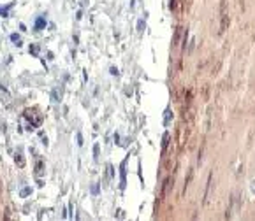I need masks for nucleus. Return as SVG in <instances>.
<instances>
[{
  "mask_svg": "<svg viewBox=\"0 0 255 221\" xmlns=\"http://www.w3.org/2000/svg\"><path fill=\"white\" fill-rule=\"evenodd\" d=\"M11 40H12V42H16V46H21V39H20V35L12 34V35H11Z\"/></svg>",
  "mask_w": 255,
  "mask_h": 221,
  "instance_id": "2",
  "label": "nucleus"
},
{
  "mask_svg": "<svg viewBox=\"0 0 255 221\" xmlns=\"http://www.w3.org/2000/svg\"><path fill=\"white\" fill-rule=\"evenodd\" d=\"M11 5H7V7H0V14L2 16H7V11H9Z\"/></svg>",
  "mask_w": 255,
  "mask_h": 221,
  "instance_id": "3",
  "label": "nucleus"
},
{
  "mask_svg": "<svg viewBox=\"0 0 255 221\" xmlns=\"http://www.w3.org/2000/svg\"><path fill=\"white\" fill-rule=\"evenodd\" d=\"M46 26V20L44 18H37V21H35V30H42Z\"/></svg>",
  "mask_w": 255,
  "mask_h": 221,
  "instance_id": "1",
  "label": "nucleus"
},
{
  "mask_svg": "<svg viewBox=\"0 0 255 221\" xmlns=\"http://www.w3.org/2000/svg\"><path fill=\"white\" fill-rule=\"evenodd\" d=\"M28 193H30V190H28V188H26V190H23V191H21V195L25 196V195H28Z\"/></svg>",
  "mask_w": 255,
  "mask_h": 221,
  "instance_id": "4",
  "label": "nucleus"
}]
</instances>
